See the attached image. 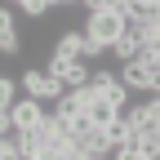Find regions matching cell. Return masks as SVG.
<instances>
[{
	"label": "cell",
	"mask_w": 160,
	"mask_h": 160,
	"mask_svg": "<svg viewBox=\"0 0 160 160\" xmlns=\"http://www.w3.org/2000/svg\"><path fill=\"white\" fill-rule=\"evenodd\" d=\"M125 27H129V18L120 13V9H93V13H89V22H85V36L111 49L116 40L125 36Z\"/></svg>",
	"instance_id": "1"
},
{
	"label": "cell",
	"mask_w": 160,
	"mask_h": 160,
	"mask_svg": "<svg viewBox=\"0 0 160 160\" xmlns=\"http://www.w3.org/2000/svg\"><path fill=\"white\" fill-rule=\"evenodd\" d=\"M22 89H27V98H40V102H53V98H62V93H67V85H62L58 76L36 71V67L22 76Z\"/></svg>",
	"instance_id": "2"
},
{
	"label": "cell",
	"mask_w": 160,
	"mask_h": 160,
	"mask_svg": "<svg viewBox=\"0 0 160 160\" xmlns=\"http://www.w3.org/2000/svg\"><path fill=\"white\" fill-rule=\"evenodd\" d=\"M9 116H13V133H27V129H36V125H45V107H40V98H18V102L9 107Z\"/></svg>",
	"instance_id": "3"
},
{
	"label": "cell",
	"mask_w": 160,
	"mask_h": 160,
	"mask_svg": "<svg viewBox=\"0 0 160 160\" xmlns=\"http://www.w3.org/2000/svg\"><path fill=\"white\" fill-rule=\"evenodd\" d=\"M138 45H142V31L129 22V27H125V36H120L116 45H111V53L120 58V67H125V62H138Z\"/></svg>",
	"instance_id": "4"
},
{
	"label": "cell",
	"mask_w": 160,
	"mask_h": 160,
	"mask_svg": "<svg viewBox=\"0 0 160 160\" xmlns=\"http://www.w3.org/2000/svg\"><path fill=\"white\" fill-rule=\"evenodd\" d=\"M129 133H133V116H129V107H125V111H120L111 125H107V138H111V147H125Z\"/></svg>",
	"instance_id": "5"
},
{
	"label": "cell",
	"mask_w": 160,
	"mask_h": 160,
	"mask_svg": "<svg viewBox=\"0 0 160 160\" xmlns=\"http://www.w3.org/2000/svg\"><path fill=\"white\" fill-rule=\"evenodd\" d=\"M0 53H18V31H13L9 9H0Z\"/></svg>",
	"instance_id": "6"
},
{
	"label": "cell",
	"mask_w": 160,
	"mask_h": 160,
	"mask_svg": "<svg viewBox=\"0 0 160 160\" xmlns=\"http://www.w3.org/2000/svg\"><path fill=\"white\" fill-rule=\"evenodd\" d=\"M80 49H85V31H62V36H58V49H53V53L76 58V62H80Z\"/></svg>",
	"instance_id": "7"
},
{
	"label": "cell",
	"mask_w": 160,
	"mask_h": 160,
	"mask_svg": "<svg viewBox=\"0 0 160 160\" xmlns=\"http://www.w3.org/2000/svg\"><path fill=\"white\" fill-rule=\"evenodd\" d=\"M85 116H89V120H93V125H102V129H107V125H111V120H116V116H120V111H116V107H111V102H107V98H102V93H98V98H93V107H89V111H85Z\"/></svg>",
	"instance_id": "8"
},
{
	"label": "cell",
	"mask_w": 160,
	"mask_h": 160,
	"mask_svg": "<svg viewBox=\"0 0 160 160\" xmlns=\"http://www.w3.org/2000/svg\"><path fill=\"white\" fill-rule=\"evenodd\" d=\"M71 67H76V58H62V53H53L45 71H49V76H58V80H67V71H71Z\"/></svg>",
	"instance_id": "9"
},
{
	"label": "cell",
	"mask_w": 160,
	"mask_h": 160,
	"mask_svg": "<svg viewBox=\"0 0 160 160\" xmlns=\"http://www.w3.org/2000/svg\"><path fill=\"white\" fill-rule=\"evenodd\" d=\"M13 102H18V98H13V80L5 76V80H0V111H9Z\"/></svg>",
	"instance_id": "10"
},
{
	"label": "cell",
	"mask_w": 160,
	"mask_h": 160,
	"mask_svg": "<svg viewBox=\"0 0 160 160\" xmlns=\"http://www.w3.org/2000/svg\"><path fill=\"white\" fill-rule=\"evenodd\" d=\"M13 151H18L13 138H0V160H13Z\"/></svg>",
	"instance_id": "11"
},
{
	"label": "cell",
	"mask_w": 160,
	"mask_h": 160,
	"mask_svg": "<svg viewBox=\"0 0 160 160\" xmlns=\"http://www.w3.org/2000/svg\"><path fill=\"white\" fill-rule=\"evenodd\" d=\"M58 5H85V0H58Z\"/></svg>",
	"instance_id": "12"
},
{
	"label": "cell",
	"mask_w": 160,
	"mask_h": 160,
	"mask_svg": "<svg viewBox=\"0 0 160 160\" xmlns=\"http://www.w3.org/2000/svg\"><path fill=\"white\" fill-rule=\"evenodd\" d=\"M13 5H18V9H27V5H31V0H13Z\"/></svg>",
	"instance_id": "13"
},
{
	"label": "cell",
	"mask_w": 160,
	"mask_h": 160,
	"mask_svg": "<svg viewBox=\"0 0 160 160\" xmlns=\"http://www.w3.org/2000/svg\"><path fill=\"white\" fill-rule=\"evenodd\" d=\"M40 160H49V156H40Z\"/></svg>",
	"instance_id": "14"
},
{
	"label": "cell",
	"mask_w": 160,
	"mask_h": 160,
	"mask_svg": "<svg viewBox=\"0 0 160 160\" xmlns=\"http://www.w3.org/2000/svg\"><path fill=\"white\" fill-rule=\"evenodd\" d=\"M0 80H5V76H0Z\"/></svg>",
	"instance_id": "15"
}]
</instances>
